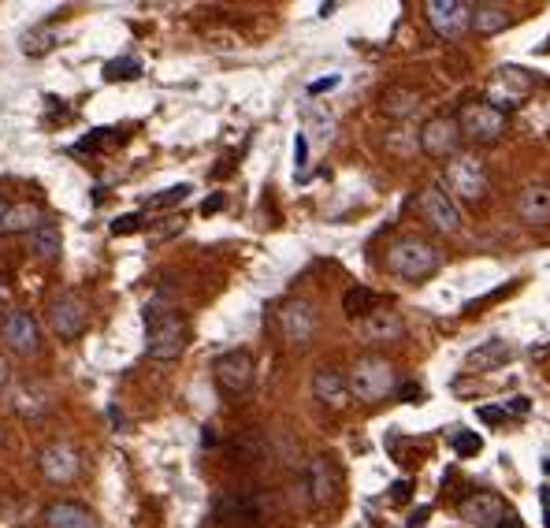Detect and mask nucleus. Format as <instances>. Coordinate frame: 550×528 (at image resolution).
<instances>
[{
    "instance_id": "nucleus-1",
    "label": "nucleus",
    "mask_w": 550,
    "mask_h": 528,
    "mask_svg": "<svg viewBox=\"0 0 550 528\" xmlns=\"http://www.w3.org/2000/svg\"><path fill=\"white\" fill-rule=\"evenodd\" d=\"M145 350L153 361H175L186 350V324L171 305H145Z\"/></svg>"
},
{
    "instance_id": "nucleus-2",
    "label": "nucleus",
    "mask_w": 550,
    "mask_h": 528,
    "mask_svg": "<svg viewBox=\"0 0 550 528\" xmlns=\"http://www.w3.org/2000/svg\"><path fill=\"white\" fill-rule=\"evenodd\" d=\"M435 268H439V250H435L432 242H424V238H398L391 242V250H387V272L402 279H424L432 276Z\"/></svg>"
},
{
    "instance_id": "nucleus-3",
    "label": "nucleus",
    "mask_w": 550,
    "mask_h": 528,
    "mask_svg": "<svg viewBox=\"0 0 550 528\" xmlns=\"http://www.w3.org/2000/svg\"><path fill=\"white\" fill-rule=\"evenodd\" d=\"M394 387V372H391V361L383 357H361L350 372V391H354L361 402H380V398L391 395Z\"/></svg>"
},
{
    "instance_id": "nucleus-4",
    "label": "nucleus",
    "mask_w": 550,
    "mask_h": 528,
    "mask_svg": "<svg viewBox=\"0 0 550 528\" xmlns=\"http://www.w3.org/2000/svg\"><path fill=\"white\" fill-rule=\"evenodd\" d=\"M446 186L454 190V194H461L465 201H480L487 190V172L484 164L476 157H469V153H458V157L446 160V172H443Z\"/></svg>"
},
{
    "instance_id": "nucleus-5",
    "label": "nucleus",
    "mask_w": 550,
    "mask_h": 528,
    "mask_svg": "<svg viewBox=\"0 0 550 528\" xmlns=\"http://www.w3.org/2000/svg\"><path fill=\"white\" fill-rule=\"evenodd\" d=\"M532 75L524 71V67H502L491 86H487V105L498 108V112H506V108H517L524 105V97L532 93Z\"/></svg>"
},
{
    "instance_id": "nucleus-6",
    "label": "nucleus",
    "mask_w": 550,
    "mask_h": 528,
    "mask_svg": "<svg viewBox=\"0 0 550 528\" xmlns=\"http://www.w3.org/2000/svg\"><path fill=\"white\" fill-rule=\"evenodd\" d=\"M275 324H279V331H283V339L290 346H305L313 343L316 335V309L309 302H302V298H290V302L275 309Z\"/></svg>"
},
{
    "instance_id": "nucleus-7",
    "label": "nucleus",
    "mask_w": 550,
    "mask_h": 528,
    "mask_svg": "<svg viewBox=\"0 0 550 528\" xmlns=\"http://www.w3.org/2000/svg\"><path fill=\"white\" fill-rule=\"evenodd\" d=\"M458 123H461V134L472 138V142H495V138H502V131H506V112L491 108L487 101H476V105L461 108Z\"/></svg>"
},
{
    "instance_id": "nucleus-8",
    "label": "nucleus",
    "mask_w": 550,
    "mask_h": 528,
    "mask_svg": "<svg viewBox=\"0 0 550 528\" xmlns=\"http://www.w3.org/2000/svg\"><path fill=\"white\" fill-rule=\"evenodd\" d=\"M420 212H424V220H428L435 231H443V235L461 231V209L454 205V198L446 194L443 183L424 186V194H420Z\"/></svg>"
},
{
    "instance_id": "nucleus-9",
    "label": "nucleus",
    "mask_w": 550,
    "mask_h": 528,
    "mask_svg": "<svg viewBox=\"0 0 550 528\" xmlns=\"http://www.w3.org/2000/svg\"><path fill=\"white\" fill-rule=\"evenodd\" d=\"M428 23H432L435 34L458 41L472 27V4H465V0H432L428 4Z\"/></svg>"
},
{
    "instance_id": "nucleus-10",
    "label": "nucleus",
    "mask_w": 550,
    "mask_h": 528,
    "mask_svg": "<svg viewBox=\"0 0 550 528\" xmlns=\"http://www.w3.org/2000/svg\"><path fill=\"white\" fill-rule=\"evenodd\" d=\"M216 383H220L227 395H242L249 391V383H253V357L246 350H227V354L216 357Z\"/></svg>"
},
{
    "instance_id": "nucleus-11",
    "label": "nucleus",
    "mask_w": 550,
    "mask_h": 528,
    "mask_svg": "<svg viewBox=\"0 0 550 528\" xmlns=\"http://www.w3.org/2000/svg\"><path fill=\"white\" fill-rule=\"evenodd\" d=\"M86 320H90L86 302L75 298V294L56 298L53 309H49V324H53V331L60 335V339H79L82 331H86Z\"/></svg>"
},
{
    "instance_id": "nucleus-12",
    "label": "nucleus",
    "mask_w": 550,
    "mask_h": 528,
    "mask_svg": "<svg viewBox=\"0 0 550 528\" xmlns=\"http://www.w3.org/2000/svg\"><path fill=\"white\" fill-rule=\"evenodd\" d=\"M458 142H461V123L458 119H432L424 131H420V146L432 157H458Z\"/></svg>"
},
{
    "instance_id": "nucleus-13",
    "label": "nucleus",
    "mask_w": 550,
    "mask_h": 528,
    "mask_svg": "<svg viewBox=\"0 0 550 528\" xmlns=\"http://www.w3.org/2000/svg\"><path fill=\"white\" fill-rule=\"evenodd\" d=\"M41 473L49 476L53 484H71L75 476H79V454L75 447H67V443H49V447L41 450Z\"/></svg>"
},
{
    "instance_id": "nucleus-14",
    "label": "nucleus",
    "mask_w": 550,
    "mask_h": 528,
    "mask_svg": "<svg viewBox=\"0 0 550 528\" xmlns=\"http://www.w3.org/2000/svg\"><path fill=\"white\" fill-rule=\"evenodd\" d=\"M4 339L19 354H38L41 350V328L30 313H8L4 317Z\"/></svg>"
},
{
    "instance_id": "nucleus-15",
    "label": "nucleus",
    "mask_w": 550,
    "mask_h": 528,
    "mask_svg": "<svg viewBox=\"0 0 550 528\" xmlns=\"http://www.w3.org/2000/svg\"><path fill=\"white\" fill-rule=\"evenodd\" d=\"M461 517L476 528H495L502 517H506V502L484 491V495H469V499L461 502Z\"/></svg>"
},
{
    "instance_id": "nucleus-16",
    "label": "nucleus",
    "mask_w": 550,
    "mask_h": 528,
    "mask_svg": "<svg viewBox=\"0 0 550 528\" xmlns=\"http://www.w3.org/2000/svg\"><path fill=\"white\" fill-rule=\"evenodd\" d=\"M361 335H365V343L372 346L398 343V339H402V320H398V313H391V309H376L372 317H365Z\"/></svg>"
},
{
    "instance_id": "nucleus-17",
    "label": "nucleus",
    "mask_w": 550,
    "mask_h": 528,
    "mask_svg": "<svg viewBox=\"0 0 550 528\" xmlns=\"http://www.w3.org/2000/svg\"><path fill=\"white\" fill-rule=\"evenodd\" d=\"M313 395L328 406V410H342L346 406V398H350V383L342 380V372L339 369H320L313 376Z\"/></svg>"
},
{
    "instance_id": "nucleus-18",
    "label": "nucleus",
    "mask_w": 550,
    "mask_h": 528,
    "mask_svg": "<svg viewBox=\"0 0 550 528\" xmlns=\"http://www.w3.org/2000/svg\"><path fill=\"white\" fill-rule=\"evenodd\" d=\"M305 488H309V499L313 506H328L335 499V473H331V465L324 458H313L309 469H305Z\"/></svg>"
},
{
    "instance_id": "nucleus-19",
    "label": "nucleus",
    "mask_w": 550,
    "mask_h": 528,
    "mask_svg": "<svg viewBox=\"0 0 550 528\" xmlns=\"http://www.w3.org/2000/svg\"><path fill=\"white\" fill-rule=\"evenodd\" d=\"M45 525L49 528H97L93 514L79 502H53L45 506Z\"/></svg>"
},
{
    "instance_id": "nucleus-20",
    "label": "nucleus",
    "mask_w": 550,
    "mask_h": 528,
    "mask_svg": "<svg viewBox=\"0 0 550 528\" xmlns=\"http://www.w3.org/2000/svg\"><path fill=\"white\" fill-rule=\"evenodd\" d=\"M513 354V346L506 339H491V343H480L476 350H469L465 357V369L469 372H484V369H498V365H506Z\"/></svg>"
},
{
    "instance_id": "nucleus-21",
    "label": "nucleus",
    "mask_w": 550,
    "mask_h": 528,
    "mask_svg": "<svg viewBox=\"0 0 550 528\" xmlns=\"http://www.w3.org/2000/svg\"><path fill=\"white\" fill-rule=\"evenodd\" d=\"M41 224H45V220H41L38 205H12L8 212H0V235H15V231L34 235Z\"/></svg>"
},
{
    "instance_id": "nucleus-22",
    "label": "nucleus",
    "mask_w": 550,
    "mask_h": 528,
    "mask_svg": "<svg viewBox=\"0 0 550 528\" xmlns=\"http://www.w3.org/2000/svg\"><path fill=\"white\" fill-rule=\"evenodd\" d=\"M517 209H521V220H528V224L550 220V186H528L521 201H517Z\"/></svg>"
},
{
    "instance_id": "nucleus-23",
    "label": "nucleus",
    "mask_w": 550,
    "mask_h": 528,
    "mask_svg": "<svg viewBox=\"0 0 550 528\" xmlns=\"http://www.w3.org/2000/svg\"><path fill=\"white\" fill-rule=\"evenodd\" d=\"M30 250L38 253L41 261H56V257H60V250H64V235H60V227L45 220V224H41L38 231L30 235Z\"/></svg>"
},
{
    "instance_id": "nucleus-24",
    "label": "nucleus",
    "mask_w": 550,
    "mask_h": 528,
    "mask_svg": "<svg viewBox=\"0 0 550 528\" xmlns=\"http://www.w3.org/2000/svg\"><path fill=\"white\" fill-rule=\"evenodd\" d=\"M472 27L480 34H498L510 27V12L502 4H472Z\"/></svg>"
},
{
    "instance_id": "nucleus-25",
    "label": "nucleus",
    "mask_w": 550,
    "mask_h": 528,
    "mask_svg": "<svg viewBox=\"0 0 550 528\" xmlns=\"http://www.w3.org/2000/svg\"><path fill=\"white\" fill-rule=\"evenodd\" d=\"M420 108V93L417 90H387L383 93V112L391 119H409Z\"/></svg>"
},
{
    "instance_id": "nucleus-26",
    "label": "nucleus",
    "mask_w": 550,
    "mask_h": 528,
    "mask_svg": "<svg viewBox=\"0 0 550 528\" xmlns=\"http://www.w3.org/2000/svg\"><path fill=\"white\" fill-rule=\"evenodd\" d=\"M342 309L357 320L372 317V313H376V291H372V287H354V291L342 298Z\"/></svg>"
},
{
    "instance_id": "nucleus-27",
    "label": "nucleus",
    "mask_w": 550,
    "mask_h": 528,
    "mask_svg": "<svg viewBox=\"0 0 550 528\" xmlns=\"http://www.w3.org/2000/svg\"><path fill=\"white\" fill-rule=\"evenodd\" d=\"M235 458L238 462H261V458H268V443H264L261 432H242L235 439Z\"/></svg>"
},
{
    "instance_id": "nucleus-28",
    "label": "nucleus",
    "mask_w": 550,
    "mask_h": 528,
    "mask_svg": "<svg viewBox=\"0 0 550 528\" xmlns=\"http://www.w3.org/2000/svg\"><path fill=\"white\" fill-rule=\"evenodd\" d=\"M134 79H142V60L119 56V60H108L105 64V82H134Z\"/></svg>"
},
{
    "instance_id": "nucleus-29",
    "label": "nucleus",
    "mask_w": 550,
    "mask_h": 528,
    "mask_svg": "<svg viewBox=\"0 0 550 528\" xmlns=\"http://www.w3.org/2000/svg\"><path fill=\"white\" fill-rule=\"evenodd\" d=\"M41 395H45L41 387H23V391L15 395V410L23 413V417H38L41 410H49V398Z\"/></svg>"
},
{
    "instance_id": "nucleus-30",
    "label": "nucleus",
    "mask_w": 550,
    "mask_h": 528,
    "mask_svg": "<svg viewBox=\"0 0 550 528\" xmlns=\"http://www.w3.org/2000/svg\"><path fill=\"white\" fill-rule=\"evenodd\" d=\"M53 45H56V34L53 30H30L27 38H23V53L27 56H45V53H53Z\"/></svg>"
},
{
    "instance_id": "nucleus-31",
    "label": "nucleus",
    "mask_w": 550,
    "mask_h": 528,
    "mask_svg": "<svg viewBox=\"0 0 550 528\" xmlns=\"http://www.w3.org/2000/svg\"><path fill=\"white\" fill-rule=\"evenodd\" d=\"M305 119H309V123H313L316 142H320V146H328V142H331V131H335V119H331L328 112H324V108H320V105L305 108Z\"/></svg>"
},
{
    "instance_id": "nucleus-32",
    "label": "nucleus",
    "mask_w": 550,
    "mask_h": 528,
    "mask_svg": "<svg viewBox=\"0 0 550 528\" xmlns=\"http://www.w3.org/2000/svg\"><path fill=\"white\" fill-rule=\"evenodd\" d=\"M190 198V183H179V186H171V190H164V194H157V198H149L145 205L149 209H171V205H179V201Z\"/></svg>"
},
{
    "instance_id": "nucleus-33",
    "label": "nucleus",
    "mask_w": 550,
    "mask_h": 528,
    "mask_svg": "<svg viewBox=\"0 0 550 528\" xmlns=\"http://www.w3.org/2000/svg\"><path fill=\"white\" fill-rule=\"evenodd\" d=\"M454 450H458L461 458H476V454L484 450V439L476 436V432H458V436H454Z\"/></svg>"
},
{
    "instance_id": "nucleus-34",
    "label": "nucleus",
    "mask_w": 550,
    "mask_h": 528,
    "mask_svg": "<svg viewBox=\"0 0 550 528\" xmlns=\"http://www.w3.org/2000/svg\"><path fill=\"white\" fill-rule=\"evenodd\" d=\"M134 231H142V212H127L112 220V235H134Z\"/></svg>"
},
{
    "instance_id": "nucleus-35",
    "label": "nucleus",
    "mask_w": 550,
    "mask_h": 528,
    "mask_svg": "<svg viewBox=\"0 0 550 528\" xmlns=\"http://www.w3.org/2000/svg\"><path fill=\"white\" fill-rule=\"evenodd\" d=\"M294 168H298V172L309 168V134L305 131L294 134Z\"/></svg>"
},
{
    "instance_id": "nucleus-36",
    "label": "nucleus",
    "mask_w": 550,
    "mask_h": 528,
    "mask_svg": "<svg viewBox=\"0 0 550 528\" xmlns=\"http://www.w3.org/2000/svg\"><path fill=\"white\" fill-rule=\"evenodd\" d=\"M506 417L510 413L502 410V406H480V421L484 424H506Z\"/></svg>"
},
{
    "instance_id": "nucleus-37",
    "label": "nucleus",
    "mask_w": 550,
    "mask_h": 528,
    "mask_svg": "<svg viewBox=\"0 0 550 528\" xmlns=\"http://www.w3.org/2000/svg\"><path fill=\"white\" fill-rule=\"evenodd\" d=\"M339 75H328V79H316V82H309V97H320V93H328V90H335L339 86Z\"/></svg>"
},
{
    "instance_id": "nucleus-38",
    "label": "nucleus",
    "mask_w": 550,
    "mask_h": 528,
    "mask_svg": "<svg viewBox=\"0 0 550 528\" xmlns=\"http://www.w3.org/2000/svg\"><path fill=\"white\" fill-rule=\"evenodd\" d=\"M391 499L394 502H409V499H413V484H409V480H398V484H394V491H391Z\"/></svg>"
},
{
    "instance_id": "nucleus-39",
    "label": "nucleus",
    "mask_w": 550,
    "mask_h": 528,
    "mask_svg": "<svg viewBox=\"0 0 550 528\" xmlns=\"http://www.w3.org/2000/svg\"><path fill=\"white\" fill-rule=\"evenodd\" d=\"M223 205H227V198H223V194H212V198L201 205V212H205V216H212V212H220Z\"/></svg>"
},
{
    "instance_id": "nucleus-40",
    "label": "nucleus",
    "mask_w": 550,
    "mask_h": 528,
    "mask_svg": "<svg viewBox=\"0 0 550 528\" xmlns=\"http://www.w3.org/2000/svg\"><path fill=\"white\" fill-rule=\"evenodd\" d=\"M8 380H12V365H8V357L0 354V391L8 387Z\"/></svg>"
},
{
    "instance_id": "nucleus-41",
    "label": "nucleus",
    "mask_w": 550,
    "mask_h": 528,
    "mask_svg": "<svg viewBox=\"0 0 550 528\" xmlns=\"http://www.w3.org/2000/svg\"><path fill=\"white\" fill-rule=\"evenodd\" d=\"M532 410V402H528V398H513L510 406H506V413H528Z\"/></svg>"
},
{
    "instance_id": "nucleus-42",
    "label": "nucleus",
    "mask_w": 550,
    "mask_h": 528,
    "mask_svg": "<svg viewBox=\"0 0 550 528\" xmlns=\"http://www.w3.org/2000/svg\"><path fill=\"white\" fill-rule=\"evenodd\" d=\"M495 528H524V521H521V517H513V514H506V517H502V521H498V525Z\"/></svg>"
},
{
    "instance_id": "nucleus-43",
    "label": "nucleus",
    "mask_w": 550,
    "mask_h": 528,
    "mask_svg": "<svg viewBox=\"0 0 550 528\" xmlns=\"http://www.w3.org/2000/svg\"><path fill=\"white\" fill-rule=\"evenodd\" d=\"M543 525L550 528V488H543Z\"/></svg>"
},
{
    "instance_id": "nucleus-44",
    "label": "nucleus",
    "mask_w": 550,
    "mask_h": 528,
    "mask_svg": "<svg viewBox=\"0 0 550 528\" xmlns=\"http://www.w3.org/2000/svg\"><path fill=\"white\" fill-rule=\"evenodd\" d=\"M543 473H547V476H550V458H543Z\"/></svg>"
}]
</instances>
